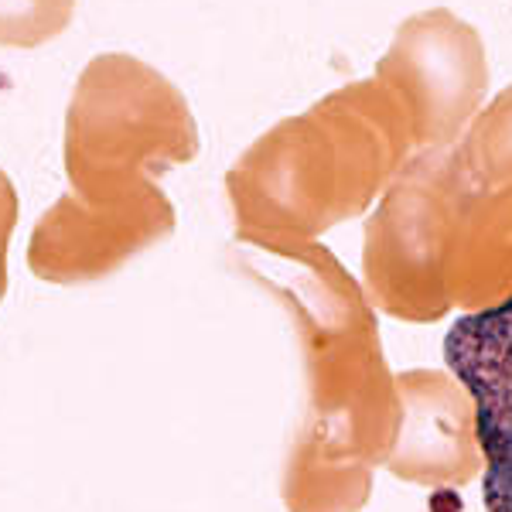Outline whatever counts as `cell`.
<instances>
[{
    "mask_svg": "<svg viewBox=\"0 0 512 512\" xmlns=\"http://www.w3.org/2000/svg\"><path fill=\"white\" fill-rule=\"evenodd\" d=\"M478 188L454 147L417 151L366 222L362 267L376 301L403 318L451 308V263Z\"/></svg>",
    "mask_w": 512,
    "mask_h": 512,
    "instance_id": "obj_3",
    "label": "cell"
},
{
    "mask_svg": "<svg viewBox=\"0 0 512 512\" xmlns=\"http://www.w3.org/2000/svg\"><path fill=\"white\" fill-rule=\"evenodd\" d=\"M417 154L403 106L376 76L321 96L260 134L226 175L236 239H315L355 219Z\"/></svg>",
    "mask_w": 512,
    "mask_h": 512,
    "instance_id": "obj_1",
    "label": "cell"
},
{
    "mask_svg": "<svg viewBox=\"0 0 512 512\" xmlns=\"http://www.w3.org/2000/svg\"><path fill=\"white\" fill-rule=\"evenodd\" d=\"M14 226H18V192H14V181L0 171V301L7 294V246H11Z\"/></svg>",
    "mask_w": 512,
    "mask_h": 512,
    "instance_id": "obj_11",
    "label": "cell"
},
{
    "mask_svg": "<svg viewBox=\"0 0 512 512\" xmlns=\"http://www.w3.org/2000/svg\"><path fill=\"white\" fill-rule=\"evenodd\" d=\"M444 362L475 410L485 512H512V291L454 321Z\"/></svg>",
    "mask_w": 512,
    "mask_h": 512,
    "instance_id": "obj_6",
    "label": "cell"
},
{
    "mask_svg": "<svg viewBox=\"0 0 512 512\" xmlns=\"http://www.w3.org/2000/svg\"><path fill=\"white\" fill-rule=\"evenodd\" d=\"M512 291V185L478 192L451 263V294L468 311Z\"/></svg>",
    "mask_w": 512,
    "mask_h": 512,
    "instance_id": "obj_8",
    "label": "cell"
},
{
    "mask_svg": "<svg viewBox=\"0 0 512 512\" xmlns=\"http://www.w3.org/2000/svg\"><path fill=\"white\" fill-rule=\"evenodd\" d=\"M454 151L478 192H499L512 185V86L502 89L468 123Z\"/></svg>",
    "mask_w": 512,
    "mask_h": 512,
    "instance_id": "obj_9",
    "label": "cell"
},
{
    "mask_svg": "<svg viewBox=\"0 0 512 512\" xmlns=\"http://www.w3.org/2000/svg\"><path fill=\"white\" fill-rule=\"evenodd\" d=\"M410 403V424L393 468L407 478H465L482 465L475 441V410L458 379L407 376L403 379Z\"/></svg>",
    "mask_w": 512,
    "mask_h": 512,
    "instance_id": "obj_7",
    "label": "cell"
},
{
    "mask_svg": "<svg viewBox=\"0 0 512 512\" xmlns=\"http://www.w3.org/2000/svg\"><path fill=\"white\" fill-rule=\"evenodd\" d=\"M76 0H0V45L38 48L72 24Z\"/></svg>",
    "mask_w": 512,
    "mask_h": 512,
    "instance_id": "obj_10",
    "label": "cell"
},
{
    "mask_svg": "<svg viewBox=\"0 0 512 512\" xmlns=\"http://www.w3.org/2000/svg\"><path fill=\"white\" fill-rule=\"evenodd\" d=\"M175 222V205L158 181L110 198L65 192L35 222L28 267L48 284H93L117 274L130 256L168 239Z\"/></svg>",
    "mask_w": 512,
    "mask_h": 512,
    "instance_id": "obj_5",
    "label": "cell"
},
{
    "mask_svg": "<svg viewBox=\"0 0 512 512\" xmlns=\"http://www.w3.org/2000/svg\"><path fill=\"white\" fill-rule=\"evenodd\" d=\"M198 127L185 93L123 52L82 69L65 113V175L79 198H110L195 161Z\"/></svg>",
    "mask_w": 512,
    "mask_h": 512,
    "instance_id": "obj_2",
    "label": "cell"
},
{
    "mask_svg": "<svg viewBox=\"0 0 512 512\" xmlns=\"http://www.w3.org/2000/svg\"><path fill=\"white\" fill-rule=\"evenodd\" d=\"M373 76L403 106L417 151L454 147L489 93L485 41L448 7L420 11L396 28Z\"/></svg>",
    "mask_w": 512,
    "mask_h": 512,
    "instance_id": "obj_4",
    "label": "cell"
}]
</instances>
